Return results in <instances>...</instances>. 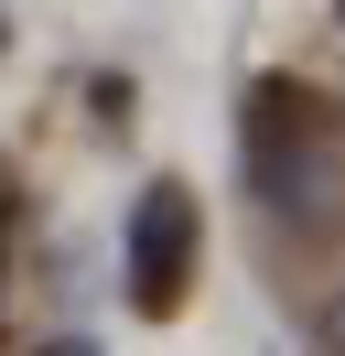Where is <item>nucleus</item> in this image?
Here are the masks:
<instances>
[{"mask_svg": "<svg viewBox=\"0 0 345 356\" xmlns=\"http://www.w3.org/2000/svg\"><path fill=\"white\" fill-rule=\"evenodd\" d=\"M184 270H194V195L184 184H151L141 216H129V302L172 313L184 302Z\"/></svg>", "mask_w": 345, "mask_h": 356, "instance_id": "obj_2", "label": "nucleus"}, {"mask_svg": "<svg viewBox=\"0 0 345 356\" xmlns=\"http://www.w3.org/2000/svg\"><path fill=\"white\" fill-rule=\"evenodd\" d=\"M248 184H259V205H270L280 227H335L345 216V140L323 130L302 97H259L248 108Z\"/></svg>", "mask_w": 345, "mask_h": 356, "instance_id": "obj_1", "label": "nucleus"}, {"mask_svg": "<svg viewBox=\"0 0 345 356\" xmlns=\"http://www.w3.org/2000/svg\"><path fill=\"white\" fill-rule=\"evenodd\" d=\"M43 356H97V346H43Z\"/></svg>", "mask_w": 345, "mask_h": 356, "instance_id": "obj_4", "label": "nucleus"}, {"mask_svg": "<svg viewBox=\"0 0 345 356\" xmlns=\"http://www.w3.org/2000/svg\"><path fill=\"white\" fill-rule=\"evenodd\" d=\"M323 356H345V291L323 302Z\"/></svg>", "mask_w": 345, "mask_h": 356, "instance_id": "obj_3", "label": "nucleus"}]
</instances>
